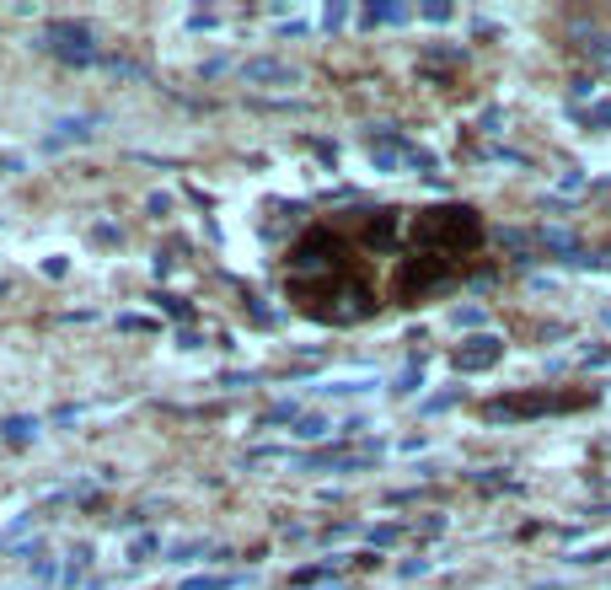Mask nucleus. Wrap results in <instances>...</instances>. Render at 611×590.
<instances>
[{
    "label": "nucleus",
    "instance_id": "nucleus-1",
    "mask_svg": "<svg viewBox=\"0 0 611 590\" xmlns=\"http://www.w3.org/2000/svg\"><path fill=\"white\" fill-rule=\"evenodd\" d=\"M290 301L316 323H366L375 312V285L355 258V248L333 226H311L290 248V274H285Z\"/></svg>",
    "mask_w": 611,
    "mask_h": 590
},
{
    "label": "nucleus",
    "instance_id": "nucleus-2",
    "mask_svg": "<svg viewBox=\"0 0 611 590\" xmlns=\"http://www.w3.org/2000/svg\"><path fill=\"white\" fill-rule=\"evenodd\" d=\"M414 253H429V258L445 263H467L478 248H483V215L472 204H429L414 215Z\"/></svg>",
    "mask_w": 611,
    "mask_h": 590
},
{
    "label": "nucleus",
    "instance_id": "nucleus-3",
    "mask_svg": "<svg viewBox=\"0 0 611 590\" xmlns=\"http://www.w3.org/2000/svg\"><path fill=\"white\" fill-rule=\"evenodd\" d=\"M456 279H462V263L429 258V253H408V258L397 263V274H392V296H397L403 306H419L429 296L451 290Z\"/></svg>",
    "mask_w": 611,
    "mask_h": 590
},
{
    "label": "nucleus",
    "instance_id": "nucleus-4",
    "mask_svg": "<svg viewBox=\"0 0 611 590\" xmlns=\"http://www.w3.org/2000/svg\"><path fill=\"white\" fill-rule=\"evenodd\" d=\"M596 393H510L483 402L489 419H542V413H568V408H590Z\"/></svg>",
    "mask_w": 611,
    "mask_h": 590
},
{
    "label": "nucleus",
    "instance_id": "nucleus-5",
    "mask_svg": "<svg viewBox=\"0 0 611 590\" xmlns=\"http://www.w3.org/2000/svg\"><path fill=\"white\" fill-rule=\"evenodd\" d=\"M499 354H504L499 338H467V344L456 349V371H489Z\"/></svg>",
    "mask_w": 611,
    "mask_h": 590
}]
</instances>
